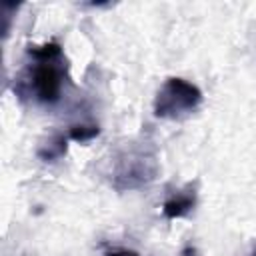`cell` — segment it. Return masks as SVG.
I'll return each instance as SVG.
<instances>
[{"instance_id": "obj_3", "label": "cell", "mask_w": 256, "mask_h": 256, "mask_svg": "<svg viewBox=\"0 0 256 256\" xmlns=\"http://www.w3.org/2000/svg\"><path fill=\"white\" fill-rule=\"evenodd\" d=\"M202 90L196 84L172 76L160 86L154 98V116L164 120H182L190 116L202 104Z\"/></svg>"}, {"instance_id": "obj_7", "label": "cell", "mask_w": 256, "mask_h": 256, "mask_svg": "<svg viewBox=\"0 0 256 256\" xmlns=\"http://www.w3.org/2000/svg\"><path fill=\"white\" fill-rule=\"evenodd\" d=\"M104 256H140L134 250H126V248H116V250H108Z\"/></svg>"}, {"instance_id": "obj_5", "label": "cell", "mask_w": 256, "mask_h": 256, "mask_svg": "<svg viewBox=\"0 0 256 256\" xmlns=\"http://www.w3.org/2000/svg\"><path fill=\"white\" fill-rule=\"evenodd\" d=\"M68 134H62V132H56L52 136H48V140H44L40 146H38V158L44 160V162H56L58 158H62L66 154V148H68Z\"/></svg>"}, {"instance_id": "obj_6", "label": "cell", "mask_w": 256, "mask_h": 256, "mask_svg": "<svg viewBox=\"0 0 256 256\" xmlns=\"http://www.w3.org/2000/svg\"><path fill=\"white\" fill-rule=\"evenodd\" d=\"M66 134L74 142H88V140H92V138H96L100 134V128H98V124H84V122H80V124H72Z\"/></svg>"}, {"instance_id": "obj_8", "label": "cell", "mask_w": 256, "mask_h": 256, "mask_svg": "<svg viewBox=\"0 0 256 256\" xmlns=\"http://www.w3.org/2000/svg\"><path fill=\"white\" fill-rule=\"evenodd\" d=\"M180 256H198V252H196V248H192V246H186V248L180 252Z\"/></svg>"}, {"instance_id": "obj_2", "label": "cell", "mask_w": 256, "mask_h": 256, "mask_svg": "<svg viewBox=\"0 0 256 256\" xmlns=\"http://www.w3.org/2000/svg\"><path fill=\"white\" fill-rule=\"evenodd\" d=\"M158 174L156 152L146 144H126L112 156L110 184L124 192L150 184Z\"/></svg>"}, {"instance_id": "obj_4", "label": "cell", "mask_w": 256, "mask_h": 256, "mask_svg": "<svg viewBox=\"0 0 256 256\" xmlns=\"http://www.w3.org/2000/svg\"><path fill=\"white\" fill-rule=\"evenodd\" d=\"M196 200H198V192H196V184H186L178 190H172L164 204H162V214L168 218V220H176V218H184L188 216L194 206H196Z\"/></svg>"}, {"instance_id": "obj_1", "label": "cell", "mask_w": 256, "mask_h": 256, "mask_svg": "<svg viewBox=\"0 0 256 256\" xmlns=\"http://www.w3.org/2000/svg\"><path fill=\"white\" fill-rule=\"evenodd\" d=\"M28 64L18 80V94H28L36 102L52 106L62 98L68 80V60L58 42L28 46Z\"/></svg>"}]
</instances>
